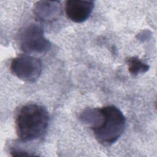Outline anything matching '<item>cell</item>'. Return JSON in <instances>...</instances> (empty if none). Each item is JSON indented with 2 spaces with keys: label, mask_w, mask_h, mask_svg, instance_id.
Wrapping results in <instances>:
<instances>
[{
  "label": "cell",
  "mask_w": 157,
  "mask_h": 157,
  "mask_svg": "<svg viewBox=\"0 0 157 157\" xmlns=\"http://www.w3.org/2000/svg\"><path fill=\"white\" fill-rule=\"evenodd\" d=\"M48 120V113L43 106L34 104L23 106L16 118L18 137L24 142L37 139L46 131Z\"/></svg>",
  "instance_id": "cell-1"
},
{
  "label": "cell",
  "mask_w": 157,
  "mask_h": 157,
  "mask_svg": "<svg viewBox=\"0 0 157 157\" xmlns=\"http://www.w3.org/2000/svg\"><path fill=\"white\" fill-rule=\"evenodd\" d=\"M102 118L100 124L93 128L97 140L105 146L114 144L123 133L126 118L122 112L114 105L101 108Z\"/></svg>",
  "instance_id": "cell-2"
},
{
  "label": "cell",
  "mask_w": 157,
  "mask_h": 157,
  "mask_svg": "<svg viewBox=\"0 0 157 157\" xmlns=\"http://www.w3.org/2000/svg\"><path fill=\"white\" fill-rule=\"evenodd\" d=\"M20 44L21 50L28 54L45 53L52 45L44 37L42 28L36 24L30 25L25 28L20 36Z\"/></svg>",
  "instance_id": "cell-3"
},
{
  "label": "cell",
  "mask_w": 157,
  "mask_h": 157,
  "mask_svg": "<svg viewBox=\"0 0 157 157\" xmlns=\"http://www.w3.org/2000/svg\"><path fill=\"white\" fill-rule=\"evenodd\" d=\"M42 70L41 61L28 54L20 55L10 63L12 73L18 78L27 82H34L40 77Z\"/></svg>",
  "instance_id": "cell-4"
},
{
  "label": "cell",
  "mask_w": 157,
  "mask_h": 157,
  "mask_svg": "<svg viewBox=\"0 0 157 157\" xmlns=\"http://www.w3.org/2000/svg\"><path fill=\"white\" fill-rule=\"evenodd\" d=\"M92 1L68 0L66 2L65 12L68 18L75 23H82L86 20L94 8Z\"/></svg>",
  "instance_id": "cell-5"
},
{
  "label": "cell",
  "mask_w": 157,
  "mask_h": 157,
  "mask_svg": "<svg viewBox=\"0 0 157 157\" xmlns=\"http://www.w3.org/2000/svg\"><path fill=\"white\" fill-rule=\"evenodd\" d=\"M61 12L59 1H40L34 6V13L41 21H52L56 19Z\"/></svg>",
  "instance_id": "cell-6"
},
{
  "label": "cell",
  "mask_w": 157,
  "mask_h": 157,
  "mask_svg": "<svg viewBox=\"0 0 157 157\" xmlns=\"http://www.w3.org/2000/svg\"><path fill=\"white\" fill-rule=\"evenodd\" d=\"M129 72L136 75L140 73H145L149 69V66L142 62L137 56L130 57L127 59Z\"/></svg>",
  "instance_id": "cell-7"
},
{
  "label": "cell",
  "mask_w": 157,
  "mask_h": 157,
  "mask_svg": "<svg viewBox=\"0 0 157 157\" xmlns=\"http://www.w3.org/2000/svg\"><path fill=\"white\" fill-rule=\"evenodd\" d=\"M12 156H29L31 155L29 153H28L26 151L20 150H16L13 149L11 151Z\"/></svg>",
  "instance_id": "cell-8"
}]
</instances>
